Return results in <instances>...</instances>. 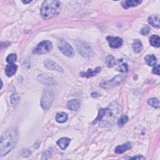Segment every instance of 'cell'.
<instances>
[{
  "mask_svg": "<svg viewBox=\"0 0 160 160\" xmlns=\"http://www.w3.org/2000/svg\"><path fill=\"white\" fill-rule=\"evenodd\" d=\"M18 133L14 127L7 129L1 135L0 139V154H7L16 146L18 141Z\"/></svg>",
  "mask_w": 160,
  "mask_h": 160,
  "instance_id": "obj_1",
  "label": "cell"
},
{
  "mask_svg": "<svg viewBox=\"0 0 160 160\" xmlns=\"http://www.w3.org/2000/svg\"><path fill=\"white\" fill-rule=\"evenodd\" d=\"M61 8V3L59 1H45L43 2L41 8V16L46 19L52 18L58 15Z\"/></svg>",
  "mask_w": 160,
  "mask_h": 160,
  "instance_id": "obj_2",
  "label": "cell"
},
{
  "mask_svg": "<svg viewBox=\"0 0 160 160\" xmlns=\"http://www.w3.org/2000/svg\"><path fill=\"white\" fill-rule=\"evenodd\" d=\"M118 105L116 102H112L109 104V106L106 109H101L99 111V114L94 122L102 121L105 124H111V122L116 118L118 113Z\"/></svg>",
  "mask_w": 160,
  "mask_h": 160,
  "instance_id": "obj_3",
  "label": "cell"
},
{
  "mask_svg": "<svg viewBox=\"0 0 160 160\" xmlns=\"http://www.w3.org/2000/svg\"><path fill=\"white\" fill-rule=\"evenodd\" d=\"M126 77L122 75H117L115 77H114L111 80L102 82L100 84V86L106 89H111L114 86H117L119 84H121L125 79Z\"/></svg>",
  "mask_w": 160,
  "mask_h": 160,
  "instance_id": "obj_4",
  "label": "cell"
},
{
  "mask_svg": "<svg viewBox=\"0 0 160 160\" xmlns=\"http://www.w3.org/2000/svg\"><path fill=\"white\" fill-rule=\"evenodd\" d=\"M52 44L51 42L49 41H44L39 43L36 46V47L34 49L32 52L34 54H46L49 52L52 49Z\"/></svg>",
  "mask_w": 160,
  "mask_h": 160,
  "instance_id": "obj_5",
  "label": "cell"
},
{
  "mask_svg": "<svg viewBox=\"0 0 160 160\" xmlns=\"http://www.w3.org/2000/svg\"><path fill=\"white\" fill-rule=\"evenodd\" d=\"M53 98L54 96L51 92L49 91L44 92L41 100V105L43 109L48 110L51 106L53 102Z\"/></svg>",
  "mask_w": 160,
  "mask_h": 160,
  "instance_id": "obj_6",
  "label": "cell"
},
{
  "mask_svg": "<svg viewBox=\"0 0 160 160\" xmlns=\"http://www.w3.org/2000/svg\"><path fill=\"white\" fill-rule=\"evenodd\" d=\"M58 48L59 50L68 57H72L74 54L73 48L71 47V46L63 40L59 41L58 44Z\"/></svg>",
  "mask_w": 160,
  "mask_h": 160,
  "instance_id": "obj_7",
  "label": "cell"
},
{
  "mask_svg": "<svg viewBox=\"0 0 160 160\" xmlns=\"http://www.w3.org/2000/svg\"><path fill=\"white\" fill-rule=\"evenodd\" d=\"M79 52L80 54L86 58H89L92 55V51L91 48L85 43H81L78 45Z\"/></svg>",
  "mask_w": 160,
  "mask_h": 160,
  "instance_id": "obj_8",
  "label": "cell"
},
{
  "mask_svg": "<svg viewBox=\"0 0 160 160\" xmlns=\"http://www.w3.org/2000/svg\"><path fill=\"white\" fill-rule=\"evenodd\" d=\"M106 39L109 42V46L112 48H118L123 44V40L119 37L108 36Z\"/></svg>",
  "mask_w": 160,
  "mask_h": 160,
  "instance_id": "obj_9",
  "label": "cell"
},
{
  "mask_svg": "<svg viewBox=\"0 0 160 160\" xmlns=\"http://www.w3.org/2000/svg\"><path fill=\"white\" fill-rule=\"evenodd\" d=\"M38 79L39 81L44 84L46 85H49V86H52L56 84V81L55 79L47 75V74H40L38 76Z\"/></svg>",
  "mask_w": 160,
  "mask_h": 160,
  "instance_id": "obj_10",
  "label": "cell"
},
{
  "mask_svg": "<svg viewBox=\"0 0 160 160\" xmlns=\"http://www.w3.org/2000/svg\"><path fill=\"white\" fill-rule=\"evenodd\" d=\"M44 66L51 70H54V71H57L58 72H63L62 69L55 62L51 61V60H46L44 62Z\"/></svg>",
  "mask_w": 160,
  "mask_h": 160,
  "instance_id": "obj_11",
  "label": "cell"
},
{
  "mask_svg": "<svg viewBox=\"0 0 160 160\" xmlns=\"http://www.w3.org/2000/svg\"><path fill=\"white\" fill-rule=\"evenodd\" d=\"M132 148V144L131 142H126L124 144L118 146L115 148V152L117 154H122L125 151L130 149Z\"/></svg>",
  "mask_w": 160,
  "mask_h": 160,
  "instance_id": "obj_12",
  "label": "cell"
},
{
  "mask_svg": "<svg viewBox=\"0 0 160 160\" xmlns=\"http://www.w3.org/2000/svg\"><path fill=\"white\" fill-rule=\"evenodd\" d=\"M80 105H81V102L79 100L77 99H71L69 101H68L67 104V106L68 109L74 111H78L80 108Z\"/></svg>",
  "mask_w": 160,
  "mask_h": 160,
  "instance_id": "obj_13",
  "label": "cell"
},
{
  "mask_svg": "<svg viewBox=\"0 0 160 160\" xmlns=\"http://www.w3.org/2000/svg\"><path fill=\"white\" fill-rule=\"evenodd\" d=\"M148 23L154 28H159V15H151L148 19Z\"/></svg>",
  "mask_w": 160,
  "mask_h": 160,
  "instance_id": "obj_14",
  "label": "cell"
},
{
  "mask_svg": "<svg viewBox=\"0 0 160 160\" xmlns=\"http://www.w3.org/2000/svg\"><path fill=\"white\" fill-rule=\"evenodd\" d=\"M17 69L18 67L14 64H8L5 68V73L7 76L11 77L16 73Z\"/></svg>",
  "mask_w": 160,
  "mask_h": 160,
  "instance_id": "obj_15",
  "label": "cell"
},
{
  "mask_svg": "<svg viewBox=\"0 0 160 160\" xmlns=\"http://www.w3.org/2000/svg\"><path fill=\"white\" fill-rule=\"evenodd\" d=\"M101 68L100 67H98L96 68H95L94 69H88V71L86 72H81L80 73V75L81 76H83V77H86V78H91V77H92V76H96V74L99 73L100 71H101Z\"/></svg>",
  "mask_w": 160,
  "mask_h": 160,
  "instance_id": "obj_16",
  "label": "cell"
},
{
  "mask_svg": "<svg viewBox=\"0 0 160 160\" xmlns=\"http://www.w3.org/2000/svg\"><path fill=\"white\" fill-rule=\"evenodd\" d=\"M141 2V1H138V0H128V1H121V5L123 8L124 9H128L129 8L131 7H134L136 6L138 4H139Z\"/></svg>",
  "mask_w": 160,
  "mask_h": 160,
  "instance_id": "obj_17",
  "label": "cell"
},
{
  "mask_svg": "<svg viewBox=\"0 0 160 160\" xmlns=\"http://www.w3.org/2000/svg\"><path fill=\"white\" fill-rule=\"evenodd\" d=\"M70 142V139L68 138H62L57 141V144L62 149H65L68 146Z\"/></svg>",
  "mask_w": 160,
  "mask_h": 160,
  "instance_id": "obj_18",
  "label": "cell"
},
{
  "mask_svg": "<svg viewBox=\"0 0 160 160\" xmlns=\"http://www.w3.org/2000/svg\"><path fill=\"white\" fill-rule=\"evenodd\" d=\"M132 49L134 51V52L136 53L140 52L141 51V50L142 49V42L139 39H136L134 41V42L132 44Z\"/></svg>",
  "mask_w": 160,
  "mask_h": 160,
  "instance_id": "obj_19",
  "label": "cell"
},
{
  "mask_svg": "<svg viewBox=\"0 0 160 160\" xmlns=\"http://www.w3.org/2000/svg\"><path fill=\"white\" fill-rule=\"evenodd\" d=\"M146 63L150 66H155V64L157 62V59L153 55V54H149L147 55L145 58H144Z\"/></svg>",
  "mask_w": 160,
  "mask_h": 160,
  "instance_id": "obj_20",
  "label": "cell"
},
{
  "mask_svg": "<svg viewBox=\"0 0 160 160\" xmlns=\"http://www.w3.org/2000/svg\"><path fill=\"white\" fill-rule=\"evenodd\" d=\"M68 119V115L64 112H58L56 115V120L58 122L62 123L67 121Z\"/></svg>",
  "mask_w": 160,
  "mask_h": 160,
  "instance_id": "obj_21",
  "label": "cell"
},
{
  "mask_svg": "<svg viewBox=\"0 0 160 160\" xmlns=\"http://www.w3.org/2000/svg\"><path fill=\"white\" fill-rule=\"evenodd\" d=\"M160 38L159 36L158 35H152L149 38V42L150 44L156 48H159L160 45V42H159Z\"/></svg>",
  "mask_w": 160,
  "mask_h": 160,
  "instance_id": "obj_22",
  "label": "cell"
},
{
  "mask_svg": "<svg viewBox=\"0 0 160 160\" xmlns=\"http://www.w3.org/2000/svg\"><path fill=\"white\" fill-rule=\"evenodd\" d=\"M106 62L109 68H112L116 64L115 58L111 55H108L106 58Z\"/></svg>",
  "mask_w": 160,
  "mask_h": 160,
  "instance_id": "obj_23",
  "label": "cell"
},
{
  "mask_svg": "<svg viewBox=\"0 0 160 160\" xmlns=\"http://www.w3.org/2000/svg\"><path fill=\"white\" fill-rule=\"evenodd\" d=\"M118 62H119L118 68V71H119L121 72H127L128 71L127 64L122 62V61L121 59V60L119 59L118 61Z\"/></svg>",
  "mask_w": 160,
  "mask_h": 160,
  "instance_id": "obj_24",
  "label": "cell"
},
{
  "mask_svg": "<svg viewBox=\"0 0 160 160\" xmlns=\"http://www.w3.org/2000/svg\"><path fill=\"white\" fill-rule=\"evenodd\" d=\"M148 102L149 105H151V106H152L154 108H159V102L157 98H151L148 100Z\"/></svg>",
  "mask_w": 160,
  "mask_h": 160,
  "instance_id": "obj_25",
  "label": "cell"
},
{
  "mask_svg": "<svg viewBox=\"0 0 160 160\" xmlns=\"http://www.w3.org/2000/svg\"><path fill=\"white\" fill-rule=\"evenodd\" d=\"M128 121V117L127 116H122L118 121V124L119 127L123 126Z\"/></svg>",
  "mask_w": 160,
  "mask_h": 160,
  "instance_id": "obj_26",
  "label": "cell"
},
{
  "mask_svg": "<svg viewBox=\"0 0 160 160\" xmlns=\"http://www.w3.org/2000/svg\"><path fill=\"white\" fill-rule=\"evenodd\" d=\"M17 59V56L16 54H11L6 58V61L9 64H14Z\"/></svg>",
  "mask_w": 160,
  "mask_h": 160,
  "instance_id": "obj_27",
  "label": "cell"
},
{
  "mask_svg": "<svg viewBox=\"0 0 160 160\" xmlns=\"http://www.w3.org/2000/svg\"><path fill=\"white\" fill-rule=\"evenodd\" d=\"M11 101L13 105H16L19 101V96L16 94H12L11 96Z\"/></svg>",
  "mask_w": 160,
  "mask_h": 160,
  "instance_id": "obj_28",
  "label": "cell"
},
{
  "mask_svg": "<svg viewBox=\"0 0 160 160\" xmlns=\"http://www.w3.org/2000/svg\"><path fill=\"white\" fill-rule=\"evenodd\" d=\"M150 31V28L148 26H144L142 28V29L140 31V33L142 35H146L148 34Z\"/></svg>",
  "mask_w": 160,
  "mask_h": 160,
  "instance_id": "obj_29",
  "label": "cell"
},
{
  "mask_svg": "<svg viewBox=\"0 0 160 160\" xmlns=\"http://www.w3.org/2000/svg\"><path fill=\"white\" fill-rule=\"evenodd\" d=\"M152 72L154 74H156L157 75H159V65L158 64L156 65L152 69Z\"/></svg>",
  "mask_w": 160,
  "mask_h": 160,
  "instance_id": "obj_30",
  "label": "cell"
},
{
  "mask_svg": "<svg viewBox=\"0 0 160 160\" xmlns=\"http://www.w3.org/2000/svg\"><path fill=\"white\" fill-rule=\"evenodd\" d=\"M128 159H145L146 158L142 156H141V155H138L136 156L129 158Z\"/></svg>",
  "mask_w": 160,
  "mask_h": 160,
  "instance_id": "obj_31",
  "label": "cell"
},
{
  "mask_svg": "<svg viewBox=\"0 0 160 160\" xmlns=\"http://www.w3.org/2000/svg\"><path fill=\"white\" fill-rule=\"evenodd\" d=\"M32 1H22V2L24 3V4H28V3H30Z\"/></svg>",
  "mask_w": 160,
  "mask_h": 160,
  "instance_id": "obj_32",
  "label": "cell"
}]
</instances>
